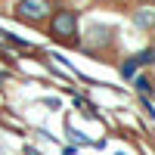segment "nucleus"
I'll use <instances>...</instances> for the list:
<instances>
[{"instance_id":"obj_5","label":"nucleus","mask_w":155,"mask_h":155,"mask_svg":"<svg viewBox=\"0 0 155 155\" xmlns=\"http://www.w3.org/2000/svg\"><path fill=\"white\" fill-rule=\"evenodd\" d=\"M134 71H137V62H134V59H127L124 65H121V74H124V78H130Z\"/></svg>"},{"instance_id":"obj_3","label":"nucleus","mask_w":155,"mask_h":155,"mask_svg":"<svg viewBox=\"0 0 155 155\" xmlns=\"http://www.w3.org/2000/svg\"><path fill=\"white\" fill-rule=\"evenodd\" d=\"M134 22L140 25V28H152V25H155V12H149V9H137V12H134Z\"/></svg>"},{"instance_id":"obj_6","label":"nucleus","mask_w":155,"mask_h":155,"mask_svg":"<svg viewBox=\"0 0 155 155\" xmlns=\"http://www.w3.org/2000/svg\"><path fill=\"white\" fill-rule=\"evenodd\" d=\"M137 90L140 93H152V84L146 81V78H137Z\"/></svg>"},{"instance_id":"obj_4","label":"nucleus","mask_w":155,"mask_h":155,"mask_svg":"<svg viewBox=\"0 0 155 155\" xmlns=\"http://www.w3.org/2000/svg\"><path fill=\"white\" fill-rule=\"evenodd\" d=\"M134 62H137V65H152V62H155V50H143L140 56H134Z\"/></svg>"},{"instance_id":"obj_2","label":"nucleus","mask_w":155,"mask_h":155,"mask_svg":"<svg viewBox=\"0 0 155 155\" xmlns=\"http://www.w3.org/2000/svg\"><path fill=\"white\" fill-rule=\"evenodd\" d=\"M50 31H53L59 41L74 37V31H78V16H74L71 9H56L53 19H50Z\"/></svg>"},{"instance_id":"obj_1","label":"nucleus","mask_w":155,"mask_h":155,"mask_svg":"<svg viewBox=\"0 0 155 155\" xmlns=\"http://www.w3.org/2000/svg\"><path fill=\"white\" fill-rule=\"evenodd\" d=\"M53 12V0H19L16 16L25 22H44Z\"/></svg>"}]
</instances>
